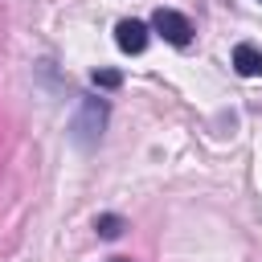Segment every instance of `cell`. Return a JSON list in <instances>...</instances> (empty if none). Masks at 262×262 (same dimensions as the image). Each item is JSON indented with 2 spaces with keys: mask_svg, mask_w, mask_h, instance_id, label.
Segmentation results:
<instances>
[{
  "mask_svg": "<svg viewBox=\"0 0 262 262\" xmlns=\"http://www.w3.org/2000/svg\"><path fill=\"white\" fill-rule=\"evenodd\" d=\"M115 45L123 53H143L147 49V25L143 20H119L115 25Z\"/></svg>",
  "mask_w": 262,
  "mask_h": 262,
  "instance_id": "7a4b0ae2",
  "label": "cell"
},
{
  "mask_svg": "<svg viewBox=\"0 0 262 262\" xmlns=\"http://www.w3.org/2000/svg\"><path fill=\"white\" fill-rule=\"evenodd\" d=\"M151 29H156L168 45H176V49H184V45L192 41V25H188V16L176 12V8H156V12H151Z\"/></svg>",
  "mask_w": 262,
  "mask_h": 262,
  "instance_id": "6da1fadb",
  "label": "cell"
},
{
  "mask_svg": "<svg viewBox=\"0 0 262 262\" xmlns=\"http://www.w3.org/2000/svg\"><path fill=\"white\" fill-rule=\"evenodd\" d=\"M115 262H127V258H115Z\"/></svg>",
  "mask_w": 262,
  "mask_h": 262,
  "instance_id": "52a82bcc",
  "label": "cell"
},
{
  "mask_svg": "<svg viewBox=\"0 0 262 262\" xmlns=\"http://www.w3.org/2000/svg\"><path fill=\"white\" fill-rule=\"evenodd\" d=\"M233 70H237L242 78H262V49L237 45V49H233Z\"/></svg>",
  "mask_w": 262,
  "mask_h": 262,
  "instance_id": "277c9868",
  "label": "cell"
},
{
  "mask_svg": "<svg viewBox=\"0 0 262 262\" xmlns=\"http://www.w3.org/2000/svg\"><path fill=\"white\" fill-rule=\"evenodd\" d=\"M102 119H106V106H102V102H94V98H86V106H82V119L74 123V135H78V143H90V139L102 131Z\"/></svg>",
  "mask_w": 262,
  "mask_h": 262,
  "instance_id": "3957f363",
  "label": "cell"
},
{
  "mask_svg": "<svg viewBox=\"0 0 262 262\" xmlns=\"http://www.w3.org/2000/svg\"><path fill=\"white\" fill-rule=\"evenodd\" d=\"M94 229H98V237H106V242H115V237L123 233V217H115V213H102V217L94 221Z\"/></svg>",
  "mask_w": 262,
  "mask_h": 262,
  "instance_id": "5b68a950",
  "label": "cell"
},
{
  "mask_svg": "<svg viewBox=\"0 0 262 262\" xmlns=\"http://www.w3.org/2000/svg\"><path fill=\"white\" fill-rule=\"evenodd\" d=\"M90 82H94V86H102V90H115V86H123V74H119V70H94V74H90Z\"/></svg>",
  "mask_w": 262,
  "mask_h": 262,
  "instance_id": "8992f818",
  "label": "cell"
}]
</instances>
